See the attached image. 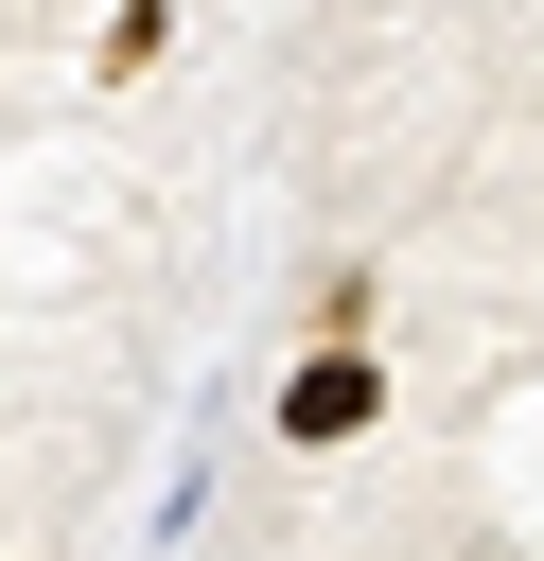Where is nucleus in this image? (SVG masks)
Instances as JSON below:
<instances>
[{
	"mask_svg": "<svg viewBox=\"0 0 544 561\" xmlns=\"http://www.w3.org/2000/svg\"><path fill=\"white\" fill-rule=\"evenodd\" d=\"M369 351H316V368H281V438H369Z\"/></svg>",
	"mask_w": 544,
	"mask_h": 561,
	"instance_id": "nucleus-1",
	"label": "nucleus"
}]
</instances>
